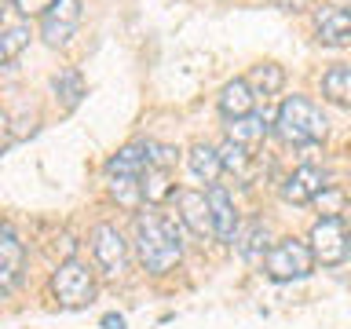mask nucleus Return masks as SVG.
<instances>
[{"mask_svg": "<svg viewBox=\"0 0 351 329\" xmlns=\"http://www.w3.org/2000/svg\"><path fill=\"white\" fill-rule=\"evenodd\" d=\"M136 245H139V260L150 274H165L172 271L183 256V241L180 230L169 216L161 212H139L136 216Z\"/></svg>", "mask_w": 351, "mask_h": 329, "instance_id": "obj_1", "label": "nucleus"}, {"mask_svg": "<svg viewBox=\"0 0 351 329\" xmlns=\"http://www.w3.org/2000/svg\"><path fill=\"white\" fill-rule=\"evenodd\" d=\"M326 114L318 110L307 95H289L278 106V117H274V132H278L282 143H293V147H307V143H318L326 136Z\"/></svg>", "mask_w": 351, "mask_h": 329, "instance_id": "obj_2", "label": "nucleus"}, {"mask_svg": "<svg viewBox=\"0 0 351 329\" xmlns=\"http://www.w3.org/2000/svg\"><path fill=\"white\" fill-rule=\"evenodd\" d=\"M315 267V252L307 241H296V238H282L274 241L267 249V256H263V271H267V278L274 282H293V278H307Z\"/></svg>", "mask_w": 351, "mask_h": 329, "instance_id": "obj_3", "label": "nucleus"}, {"mask_svg": "<svg viewBox=\"0 0 351 329\" xmlns=\"http://www.w3.org/2000/svg\"><path fill=\"white\" fill-rule=\"evenodd\" d=\"M311 252L322 267H337V263L348 260L351 252V230L340 216H322L318 223L311 227Z\"/></svg>", "mask_w": 351, "mask_h": 329, "instance_id": "obj_4", "label": "nucleus"}, {"mask_svg": "<svg viewBox=\"0 0 351 329\" xmlns=\"http://www.w3.org/2000/svg\"><path fill=\"white\" fill-rule=\"evenodd\" d=\"M51 293L62 307H88L95 300V278L84 263L66 260L62 267L51 274Z\"/></svg>", "mask_w": 351, "mask_h": 329, "instance_id": "obj_5", "label": "nucleus"}, {"mask_svg": "<svg viewBox=\"0 0 351 329\" xmlns=\"http://www.w3.org/2000/svg\"><path fill=\"white\" fill-rule=\"evenodd\" d=\"M92 252H95V263L106 274H121L128 263V245H125V238H121V230L114 223H99L92 230Z\"/></svg>", "mask_w": 351, "mask_h": 329, "instance_id": "obj_6", "label": "nucleus"}, {"mask_svg": "<svg viewBox=\"0 0 351 329\" xmlns=\"http://www.w3.org/2000/svg\"><path fill=\"white\" fill-rule=\"evenodd\" d=\"M77 22H81V0H55V8L44 15V40L51 48H62L77 33Z\"/></svg>", "mask_w": 351, "mask_h": 329, "instance_id": "obj_7", "label": "nucleus"}, {"mask_svg": "<svg viewBox=\"0 0 351 329\" xmlns=\"http://www.w3.org/2000/svg\"><path fill=\"white\" fill-rule=\"evenodd\" d=\"M147 169H150V143H128L110 158L106 175L110 180H143Z\"/></svg>", "mask_w": 351, "mask_h": 329, "instance_id": "obj_8", "label": "nucleus"}, {"mask_svg": "<svg viewBox=\"0 0 351 329\" xmlns=\"http://www.w3.org/2000/svg\"><path fill=\"white\" fill-rule=\"evenodd\" d=\"M176 205H180V219L197 238L213 234V205H208L205 191H180L176 194Z\"/></svg>", "mask_w": 351, "mask_h": 329, "instance_id": "obj_9", "label": "nucleus"}, {"mask_svg": "<svg viewBox=\"0 0 351 329\" xmlns=\"http://www.w3.org/2000/svg\"><path fill=\"white\" fill-rule=\"evenodd\" d=\"M208 205H213V234L227 245L238 241V212H234V202H230L227 186L213 183L208 186Z\"/></svg>", "mask_w": 351, "mask_h": 329, "instance_id": "obj_10", "label": "nucleus"}, {"mask_svg": "<svg viewBox=\"0 0 351 329\" xmlns=\"http://www.w3.org/2000/svg\"><path fill=\"white\" fill-rule=\"evenodd\" d=\"M322 191H326V175H322V169H315V164H300V169L282 183V197L293 202V205L315 202Z\"/></svg>", "mask_w": 351, "mask_h": 329, "instance_id": "obj_11", "label": "nucleus"}, {"mask_svg": "<svg viewBox=\"0 0 351 329\" xmlns=\"http://www.w3.org/2000/svg\"><path fill=\"white\" fill-rule=\"evenodd\" d=\"M22 241L15 238V230H11V223H4V230H0V289L11 293L22 274Z\"/></svg>", "mask_w": 351, "mask_h": 329, "instance_id": "obj_12", "label": "nucleus"}, {"mask_svg": "<svg viewBox=\"0 0 351 329\" xmlns=\"http://www.w3.org/2000/svg\"><path fill=\"white\" fill-rule=\"evenodd\" d=\"M252 103H256V92H252V84L241 81V77L227 81L223 92H219V114L230 117V121L249 117V114H252Z\"/></svg>", "mask_w": 351, "mask_h": 329, "instance_id": "obj_13", "label": "nucleus"}, {"mask_svg": "<svg viewBox=\"0 0 351 329\" xmlns=\"http://www.w3.org/2000/svg\"><path fill=\"white\" fill-rule=\"evenodd\" d=\"M315 33L322 44H348L351 40V11L344 8H322L315 15Z\"/></svg>", "mask_w": 351, "mask_h": 329, "instance_id": "obj_14", "label": "nucleus"}, {"mask_svg": "<svg viewBox=\"0 0 351 329\" xmlns=\"http://www.w3.org/2000/svg\"><path fill=\"white\" fill-rule=\"evenodd\" d=\"M186 161H191V172L197 175V180H205V183H216V180H219V172H223L219 150L205 147V143H197V147L186 154Z\"/></svg>", "mask_w": 351, "mask_h": 329, "instance_id": "obj_15", "label": "nucleus"}, {"mask_svg": "<svg viewBox=\"0 0 351 329\" xmlns=\"http://www.w3.org/2000/svg\"><path fill=\"white\" fill-rule=\"evenodd\" d=\"M249 84H252V92H256V95H274V92H282L285 73H282L278 62H260V66H252Z\"/></svg>", "mask_w": 351, "mask_h": 329, "instance_id": "obj_16", "label": "nucleus"}, {"mask_svg": "<svg viewBox=\"0 0 351 329\" xmlns=\"http://www.w3.org/2000/svg\"><path fill=\"white\" fill-rule=\"evenodd\" d=\"M322 92L326 99H333L340 106H351V66H333L322 77Z\"/></svg>", "mask_w": 351, "mask_h": 329, "instance_id": "obj_17", "label": "nucleus"}, {"mask_svg": "<svg viewBox=\"0 0 351 329\" xmlns=\"http://www.w3.org/2000/svg\"><path fill=\"white\" fill-rule=\"evenodd\" d=\"M227 136L241 143V147H249V143H260L263 136H267V121L256 117V114H249V117H238V121H230V128H227Z\"/></svg>", "mask_w": 351, "mask_h": 329, "instance_id": "obj_18", "label": "nucleus"}, {"mask_svg": "<svg viewBox=\"0 0 351 329\" xmlns=\"http://www.w3.org/2000/svg\"><path fill=\"white\" fill-rule=\"evenodd\" d=\"M51 84H55V92L62 95V103H66V106H77V103H81L84 81H81V73H77L73 66H66V70L55 73V77H51Z\"/></svg>", "mask_w": 351, "mask_h": 329, "instance_id": "obj_19", "label": "nucleus"}, {"mask_svg": "<svg viewBox=\"0 0 351 329\" xmlns=\"http://www.w3.org/2000/svg\"><path fill=\"white\" fill-rule=\"evenodd\" d=\"M169 194H180L176 186L169 183V169H150L143 172V197L147 202H161V197H169Z\"/></svg>", "mask_w": 351, "mask_h": 329, "instance_id": "obj_20", "label": "nucleus"}, {"mask_svg": "<svg viewBox=\"0 0 351 329\" xmlns=\"http://www.w3.org/2000/svg\"><path fill=\"white\" fill-rule=\"evenodd\" d=\"M29 44V26H22V22H15V26L4 29V37H0V59L11 62L15 55Z\"/></svg>", "mask_w": 351, "mask_h": 329, "instance_id": "obj_21", "label": "nucleus"}, {"mask_svg": "<svg viewBox=\"0 0 351 329\" xmlns=\"http://www.w3.org/2000/svg\"><path fill=\"white\" fill-rule=\"evenodd\" d=\"M219 161H223V169H227V172H245L249 154H245V147H241V143L227 139L223 147H219Z\"/></svg>", "mask_w": 351, "mask_h": 329, "instance_id": "obj_22", "label": "nucleus"}, {"mask_svg": "<svg viewBox=\"0 0 351 329\" xmlns=\"http://www.w3.org/2000/svg\"><path fill=\"white\" fill-rule=\"evenodd\" d=\"M263 249H267V227L252 223L249 234H245V241H241V256H245V260H260Z\"/></svg>", "mask_w": 351, "mask_h": 329, "instance_id": "obj_23", "label": "nucleus"}, {"mask_svg": "<svg viewBox=\"0 0 351 329\" xmlns=\"http://www.w3.org/2000/svg\"><path fill=\"white\" fill-rule=\"evenodd\" d=\"M315 202H318V205L326 208V216H337V212H340V205H344V194H340L337 186H326V191L318 194Z\"/></svg>", "mask_w": 351, "mask_h": 329, "instance_id": "obj_24", "label": "nucleus"}, {"mask_svg": "<svg viewBox=\"0 0 351 329\" xmlns=\"http://www.w3.org/2000/svg\"><path fill=\"white\" fill-rule=\"evenodd\" d=\"M15 8L22 11V15H48V11L55 8V0H15Z\"/></svg>", "mask_w": 351, "mask_h": 329, "instance_id": "obj_25", "label": "nucleus"}, {"mask_svg": "<svg viewBox=\"0 0 351 329\" xmlns=\"http://www.w3.org/2000/svg\"><path fill=\"white\" fill-rule=\"evenodd\" d=\"M271 4H278V8H289V11H300V8H307L311 0H271Z\"/></svg>", "mask_w": 351, "mask_h": 329, "instance_id": "obj_26", "label": "nucleus"}, {"mask_svg": "<svg viewBox=\"0 0 351 329\" xmlns=\"http://www.w3.org/2000/svg\"><path fill=\"white\" fill-rule=\"evenodd\" d=\"M103 326H106V329H125V318H121V315H106Z\"/></svg>", "mask_w": 351, "mask_h": 329, "instance_id": "obj_27", "label": "nucleus"}]
</instances>
